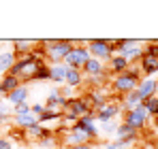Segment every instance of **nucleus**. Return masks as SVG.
Here are the masks:
<instances>
[{"label": "nucleus", "mask_w": 158, "mask_h": 149, "mask_svg": "<svg viewBox=\"0 0 158 149\" xmlns=\"http://www.w3.org/2000/svg\"><path fill=\"white\" fill-rule=\"evenodd\" d=\"M26 113H30V104L28 102H22V104L13 107V117H19V115H26Z\"/></svg>", "instance_id": "nucleus-27"}, {"label": "nucleus", "mask_w": 158, "mask_h": 149, "mask_svg": "<svg viewBox=\"0 0 158 149\" xmlns=\"http://www.w3.org/2000/svg\"><path fill=\"white\" fill-rule=\"evenodd\" d=\"M85 47L90 51V55L92 58H96V60H111V55H113V51H111V45H109V41L107 38H92V41H85Z\"/></svg>", "instance_id": "nucleus-5"}, {"label": "nucleus", "mask_w": 158, "mask_h": 149, "mask_svg": "<svg viewBox=\"0 0 158 149\" xmlns=\"http://www.w3.org/2000/svg\"><path fill=\"white\" fill-rule=\"evenodd\" d=\"M47 79H49V64L45 62V64L39 66V73L34 77V81H47Z\"/></svg>", "instance_id": "nucleus-26"}, {"label": "nucleus", "mask_w": 158, "mask_h": 149, "mask_svg": "<svg viewBox=\"0 0 158 149\" xmlns=\"http://www.w3.org/2000/svg\"><path fill=\"white\" fill-rule=\"evenodd\" d=\"M77 43L71 41V38H62V41H53V45L49 49H45V55H47V64H62L64 58L71 53V49L75 47Z\"/></svg>", "instance_id": "nucleus-1"}, {"label": "nucleus", "mask_w": 158, "mask_h": 149, "mask_svg": "<svg viewBox=\"0 0 158 149\" xmlns=\"http://www.w3.org/2000/svg\"><path fill=\"white\" fill-rule=\"evenodd\" d=\"M0 98H4V96H2V90H0Z\"/></svg>", "instance_id": "nucleus-34"}, {"label": "nucleus", "mask_w": 158, "mask_h": 149, "mask_svg": "<svg viewBox=\"0 0 158 149\" xmlns=\"http://www.w3.org/2000/svg\"><path fill=\"white\" fill-rule=\"evenodd\" d=\"M24 132H26L24 136H26L28 141H43L47 134H52V130H45L41 124L32 126V128H28V130H24Z\"/></svg>", "instance_id": "nucleus-20"}, {"label": "nucleus", "mask_w": 158, "mask_h": 149, "mask_svg": "<svg viewBox=\"0 0 158 149\" xmlns=\"http://www.w3.org/2000/svg\"><path fill=\"white\" fill-rule=\"evenodd\" d=\"M0 149H13V143L9 136H0Z\"/></svg>", "instance_id": "nucleus-30"}, {"label": "nucleus", "mask_w": 158, "mask_h": 149, "mask_svg": "<svg viewBox=\"0 0 158 149\" xmlns=\"http://www.w3.org/2000/svg\"><path fill=\"white\" fill-rule=\"evenodd\" d=\"M101 149H126V145H124V143H120V141H113V143H107V145H103Z\"/></svg>", "instance_id": "nucleus-29"}, {"label": "nucleus", "mask_w": 158, "mask_h": 149, "mask_svg": "<svg viewBox=\"0 0 158 149\" xmlns=\"http://www.w3.org/2000/svg\"><path fill=\"white\" fill-rule=\"evenodd\" d=\"M137 139H139V134H137V130H132L131 126H126L124 122L118 126V130H115V141H120V143H124V145L128 147Z\"/></svg>", "instance_id": "nucleus-10"}, {"label": "nucleus", "mask_w": 158, "mask_h": 149, "mask_svg": "<svg viewBox=\"0 0 158 149\" xmlns=\"http://www.w3.org/2000/svg\"><path fill=\"white\" fill-rule=\"evenodd\" d=\"M64 83H66L69 87H73V90L79 87V85L83 83V73H81V70H75V68H69V70H66V81H64Z\"/></svg>", "instance_id": "nucleus-22"}, {"label": "nucleus", "mask_w": 158, "mask_h": 149, "mask_svg": "<svg viewBox=\"0 0 158 149\" xmlns=\"http://www.w3.org/2000/svg\"><path fill=\"white\" fill-rule=\"evenodd\" d=\"M30 111H32L34 115H41V113L45 111V104H41V102H36V104H32V107H30Z\"/></svg>", "instance_id": "nucleus-31"}, {"label": "nucleus", "mask_w": 158, "mask_h": 149, "mask_svg": "<svg viewBox=\"0 0 158 149\" xmlns=\"http://www.w3.org/2000/svg\"><path fill=\"white\" fill-rule=\"evenodd\" d=\"M9 117H13V111L9 109V102L0 98V124H4Z\"/></svg>", "instance_id": "nucleus-24"}, {"label": "nucleus", "mask_w": 158, "mask_h": 149, "mask_svg": "<svg viewBox=\"0 0 158 149\" xmlns=\"http://www.w3.org/2000/svg\"><path fill=\"white\" fill-rule=\"evenodd\" d=\"M22 85V81L15 77V74H11V73H6V74H2V79H0V90H2V96L6 98L13 90H17Z\"/></svg>", "instance_id": "nucleus-13"}, {"label": "nucleus", "mask_w": 158, "mask_h": 149, "mask_svg": "<svg viewBox=\"0 0 158 149\" xmlns=\"http://www.w3.org/2000/svg\"><path fill=\"white\" fill-rule=\"evenodd\" d=\"M36 45H39V41H19V38H17V41H13V47H15V49H13V53H15V55L30 53V51H32V47H36Z\"/></svg>", "instance_id": "nucleus-21"}, {"label": "nucleus", "mask_w": 158, "mask_h": 149, "mask_svg": "<svg viewBox=\"0 0 158 149\" xmlns=\"http://www.w3.org/2000/svg\"><path fill=\"white\" fill-rule=\"evenodd\" d=\"M28 100V87L26 85H19L17 90H13L9 96H6V102L11 104V107H17V104H22V102H26Z\"/></svg>", "instance_id": "nucleus-16"}, {"label": "nucleus", "mask_w": 158, "mask_h": 149, "mask_svg": "<svg viewBox=\"0 0 158 149\" xmlns=\"http://www.w3.org/2000/svg\"><path fill=\"white\" fill-rule=\"evenodd\" d=\"M62 141L66 143V149L69 147H77V145H88L90 143V136H88V132L83 130V128H71V130H66V134L62 136Z\"/></svg>", "instance_id": "nucleus-8"}, {"label": "nucleus", "mask_w": 158, "mask_h": 149, "mask_svg": "<svg viewBox=\"0 0 158 149\" xmlns=\"http://www.w3.org/2000/svg\"><path fill=\"white\" fill-rule=\"evenodd\" d=\"M118 55H122L128 64L131 62H139V58L143 55V45L141 41H124L122 49L118 51Z\"/></svg>", "instance_id": "nucleus-7"}, {"label": "nucleus", "mask_w": 158, "mask_h": 149, "mask_svg": "<svg viewBox=\"0 0 158 149\" xmlns=\"http://www.w3.org/2000/svg\"><path fill=\"white\" fill-rule=\"evenodd\" d=\"M139 81H141V74L126 70V73L115 74V77H113V83H111V87H113V92H115V94L124 96V94H128V92H135V90H137Z\"/></svg>", "instance_id": "nucleus-2"}, {"label": "nucleus", "mask_w": 158, "mask_h": 149, "mask_svg": "<svg viewBox=\"0 0 158 149\" xmlns=\"http://www.w3.org/2000/svg\"><path fill=\"white\" fill-rule=\"evenodd\" d=\"M143 53H145V55H152V58H156V60H158V41H150V43H145Z\"/></svg>", "instance_id": "nucleus-25"}, {"label": "nucleus", "mask_w": 158, "mask_h": 149, "mask_svg": "<svg viewBox=\"0 0 158 149\" xmlns=\"http://www.w3.org/2000/svg\"><path fill=\"white\" fill-rule=\"evenodd\" d=\"M158 92V81L156 79H141L139 81V85H137V94H139V98H141V102L148 98H152V96H156Z\"/></svg>", "instance_id": "nucleus-9"}, {"label": "nucleus", "mask_w": 158, "mask_h": 149, "mask_svg": "<svg viewBox=\"0 0 158 149\" xmlns=\"http://www.w3.org/2000/svg\"><path fill=\"white\" fill-rule=\"evenodd\" d=\"M15 53L13 51H2L0 53V74H6L11 73V68L15 66Z\"/></svg>", "instance_id": "nucleus-19"}, {"label": "nucleus", "mask_w": 158, "mask_h": 149, "mask_svg": "<svg viewBox=\"0 0 158 149\" xmlns=\"http://www.w3.org/2000/svg\"><path fill=\"white\" fill-rule=\"evenodd\" d=\"M120 98H109L103 104V109L96 113V119L101 122V124H107V122H113L115 117H118V113L122 111V102H118Z\"/></svg>", "instance_id": "nucleus-6"}, {"label": "nucleus", "mask_w": 158, "mask_h": 149, "mask_svg": "<svg viewBox=\"0 0 158 149\" xmlns=\"http://www.w3.org/2000/svg\"><path fill=\"white\" fill-rule=\"evenodd\" d=\"M128 70V62L122 58V55H118V53H113L111 55V60H109V74H122Z\"/></svg>", "instance_id": "nucleus-15"}, {"label": "nucleus", "mask_w": 158, "mask_h": 149, "mask_svg": "<svg viewBox=\"0 0 158 149\" xmlns=\"http://www.w3.org/2000/svg\"><path fill=\"white\" fill-rule=\"evenodd\" d=\"M66 66L64 64H49V81L53 83H64L66 81Z\"/></svg>", "instance_id": "nucleus-18"}, {"label": "nucleus", "mask_w": 158, "mask_h": 149, "mask_svg": "<svg viewBox=\"0 0 158 149\" xmlns=\"http://www.w3.org/2000/svg\"><path fill=\"white\" fill-rule=\"evenodd\" d=\"M92 55H90V51H88V47L85 45H75L73 49H71V53L64 58V66L66 68H75V70H83V66H85V62L90 60Z\"/></svg>", "instance_id": "nucleus-3"}, {"label": "nucleus", "mask_w": 158, "mask_h": 149, "mask_svg": "<svg viewBox=\"0 0 158 149\" xmlns=\"http://www.w3.org/2000/svg\"><path fill=\"white\" fill-rule=\"evenodd\" d=\"M143 107H145V111H148V115L152 117H158V96H152V98L143 100Z\"/></svg>", "instance_id": "nucleus-23"}, {"label": "nucleus", "mask_w": 158, "mask_h": 149, "mask_svg": "<svg viewBox=\"0 0 158 149\" xmlns=\"http://www.w3.org/2000/svg\"><path fill=\"white\" fill-rule=\"evenodd\" d=\"M83 74H88V77H96V74L105 73V66H103V62L101 60H96V58H90L88 62H85V66H83Z\"/></svg>", "instance_id": "nucleus-17"}, {"label": "nucleus", "mask_w": 158, "mask_h": 149, "mask_svg": "<svg viewBox=\"0 0 158 149\" xmlns=\"http://www.w3.org/2000/svg\"><path fill=\"white\" fill-rule=\"evenodd\" d=\"M69 149H98V147H94V145H77V147H69Z\"/></svg>", "instance_id": "nucleus-32"}, {"label": "nucleus", "mask_w": 158, "mask_h": 149, "mask_svg": "<svg viewBox=\"0 0 158 149\" xmlns=\"http://www.w3.org/2000/svg\"><path fill=\"white\" fill-rule=\"evenodd\" d=\"M13 124H15V128L17 130H28V128H32V126L39 124V115H34L32 111L30 113H26V115H19V117H13Z\"/></svg>", "instance_id": "nucleus-14"}, {"label": "nucleus", "mask_w": 158, "mask_h": 149, "mask_svg": "<svg viewBox=\"0 0 158 149\" xmlns=\"http://www.w3.org/2000/svg\"><path fill=\"white\" fill-rule=\"evenodd\" d=\"M94 122H96V115H94V113H85L83 117H79V119H77V126H79V128H83V130L88 132L90 141L98 139V128H96Z\"/></svg>", "instance_id": "nucleus-11"}, {"label": "nucleus", "mask_w": 158, "mask_h": 149, "mask_svg": "<svg viewBox=\"0 0 158 149\" xmlns=\"http://www.w3.org/2000/svg\"><path fill=\"white\" fill-rule=\"evenodd\" d=\"M118 126L120 124H115V122H107V124H103V134H115Z\"/></svg>", "instance_id": "nucleus-28"}, {"label": "nucleus", "mask_w": 158, "mask_h": 149, "mask_svg": "<svg viewBox=\"0 0 158 149\" xmlns=\"http://www.w3.org/2000/svg\"><path fill=\"white\" fill-rule=\"evenodd\" d=\"M148 119H150V115H148V111H145V107H143V102L141 104H137L132 111L128 113H124V124L131 126L132 130H141V128H145L148 126Z\"/></svg>", "instance_id": "nucleus-4"}, {"label": "nucleus", "mask_w": 158, "mask_h": 149, "mask_svg": "<svg viewBox=\"0 0 158 149\" xmlns=\"http://www.w3.org/2000/svg\"><path fill=\"white\" fill-rule=\"evenodd\" d=\"M139 68H141L143 74H148V79H154V74H158V60L143 53L139 58Z\"/></svg>", "instance_id": "nucleus-12"}, {"label": "nucleus", "mask_w": 158, "mask_h": 149, "mask_svg": "<svg viewBox=\"0 0 158 149\" xmlns=\"http://www.w3.org/2000/svg\"><path fill=\"white\" fill-rule=\"evenodd\" d=\"M143 149H156V147H154V145H150V143H145V145H143Z\"/></svg>", "instance_id": "nucleus-33"}]
</instances>
